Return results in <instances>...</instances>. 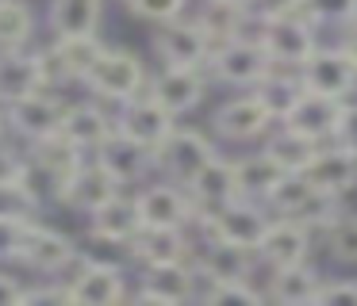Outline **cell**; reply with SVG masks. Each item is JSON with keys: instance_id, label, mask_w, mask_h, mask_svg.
I'll list each match as a JSON object with an SVG mask.
<instances>
[{"instance_id": "obj_1", "label": "cell", "mask_w": 357, "mask_h": 306, "mask_svg": "<svg viewBox=\"0 0 357 306\" xmlns=\"http://www.w3.org/2000/svg\"><path fill=\"white\" fill-rule=\"evenodd\" d=\"M211 76L219 84H231V88H254L261 84L265 76L277 69V61L269 58V50L261 46V38H250V35H238L231 42H219L215 54L208 61Z\"/></svg>"}, {"instance_id": "obj_2", "label": "cell", "mask_w": 357, "mask_h": 306, "mask_svg": "<svg viewBox=\"0 0 357 306\" xmlns=\"http://www.w3.org/2000/svg\"><path fill=\"white\" fill-rule=\"evenodd\" d=\"M85 88L93 92L96 99H108V104H127L139 92L150 88L146 81V65L135 50H123V46H108L104 58L96 61V69L85 76Z\"/></svg>"}, {"instance_id": "obj_3", "label": "cell", "mask_w": 357, "mask_h": 306, "mask_svg": "<svg viewBox=\"0 0 357 306\" xmlns=\"http://www.w3.org/2000/svg\"><path fill=\"white\" fill-rule=\"evenodd\" d=\"M269 222H273L269 203L238 195V199H231L227 207H219L211 218H204L200 234L204 237H219V241H231V245H242V249L257 252V245H261Z\"/></svg>"}, {"instance_id": "obj_4", "label": "cell", "mask_w": 357, "mask_h": 306, "mask_svg": "<svg viewBox=\"0 0 357 306\" xmlns=\"http://www.w3.org/2000/svg\"><path fill=\"white\" fill-rule=\"evenodd\" d=\"M116 130H119V134H127L131 142L146 145V150L158 157V150L165 145V138L177 130V115H173L169 107H165L162 99H158L154 92L146 88V92H139L135 99L119 104Z\"/></svg>"}, {"instance_id": "obj_5", "label": "cell", "mask_w": 357, "mask_h": 306, "mask_svg": "<svg viewBox=\"0 0 357 306\" xmlns=\"http://www.w3.org/2000/svg\"><path fill=\"white\" fill-rule=\"evenodd\" d=\"M257 38H261V46L269 50V58L277 61L280 69H303L307 58L319 50L315 23L303 12L284 15V19H265L261 31H257Z\"/></svg>"}, {"instance_id": "obj_6", "label": "cell", "mask_w": 357, "mask_h": 306, "mask_svg": "<svg viewBox=\"0 0 357 306\" xmlns=\"http://www.w3.org/2000/svg\"><path fill=\"white\" fill-rule=\"evenodd\" d=\"M77 260H81V245L73 241L70 234H62V230H54V226H43V222H35V226L27 230L24 245H20V252H16V264L31 268V272H39V275H50V280L70 272Z\"/></svg>"}, {"instance_id": "obj_7", "label": "cell", "mask_w": 357, "mask_h": 306, "mask_svg": "<svg viewBox=\"0 0 357 306\" xmlns=\"http://www.w3.org/2000/svg\"><path fill=\"white\" fill-rule=\"evenodd\" d=\"M215 157H219V150L208 134H200V130H192V127H177L165 138L162 150H158V168H162L165 180H177L188 188Z\"/></svg>"}, {"instance_id": "obj_8", "label": "cell", "mask_w": 357, "mask_h": 306, "mask_svg": "<svg viewBox=\"0 0 357 306\" xmlns=\"http://www.w3.org/2000/svg\"><path fill=\"white\" fill-rule=\"evenodd\" d=\"M154 54L162 58V65L208 69L211 54H215V42L200 27V19H173L154 31Z\"/></svg>"}, {"instance_id": "obj_9", "label": "cell", "mask_w": 357, "mask_h": 306, "mask_svg": "<svg viewBox=\"0 0 357 306\" xmlns=\"http://www.w3.org/2000/svg\"><path fill=\"white\" fill-rule=\"evenodd\" d=\"M54 69H50V50H0V104H16L24 96L50 88Z\"/></svg>"}, {"instance_id": "obj_10", "label": "cell", "mask_w": 357, "mask_h": 306, "mask_svg": "<svg viewBox=\"0 0 357 306\" xmlns=\"http://www.w3.org/2000/svg\"><path fill=\"white\" fill-rule=\"evenodd\" d=\"M139 211L146 226H165V230H188L200 226V211H196V199L185 184L177 180H162L142 188L139 195Z\"/></svg>"}, {"instance_id": "obj_11", "label": "cell", "mask_w": 357, "mask_h": 306, "mask_svg": "<svg viewBox=\"0 0 357 306\" xmlns=\"http://www.w3.org/2000/svg\"><path fill=\"white\" fill-rule=\"evenodd\" d=\"M303 88L323 92V96L349 99L357 92V61L346 46H319L307 58V65L300 69Z\"/></svg>"}, {"instance_id": "obj_12", "label": "cell", "mask_w": 357, "mask_h": 306, "mask_svg": "<svg viewBox=\"0 0 357 306\" xmlns=\"http://www.w3.org/2000/svg\"><path fill=\"white\" fill-rule=\"evenodd\" d=\"M66 115H70V104L58 99L50 88H43L35 96H24L16 104H8V127L20 138H27V142H43L50 134H62Z\"/></svg>"}, {"instance_id": "obj_13", "label": "cell", "mask_w": 357, "mask_h": 306, "mask_svg": "<svg viewBox=\"0 0 357 306\" xmlns=\"http://www.w3.org/2000/svg\"><path fill=\"white\" fill-rule=\"evenodd\" d=\"M135 298L158 306H177L196 298V264L188 260H169V264H146L139 275V291Z\"/></svg>"}, {"instance_id": "obj_14", "label": "cell", "mask_w": 357, "mask_h": 306, "mask_svg": "<svg viewBox=\"0 0 357 306\" xmlns=\"http://www.w3.org/2000/svg\"><path fill=\"white\" fill-rule=\"evenodd\" d=\"M273 122H277V119H273V111L254 96V92L227 99V104L211 115L215 134L227 138V142H257V138H265L273 130Z\"/></svg>"}, {"instance_id": "obj_15", "label": "cell", "mask_w": 357, "mask_h": 306, "mask_svg": "<svg viewBox=\"0 0 357 306\" xmlns=\"http://www.w3.org/2000/svg\"><path fill=\"white\" fill-rule=\"evenodd\" d=\"M342 111H346V99L338 96H323V92H303L300 104L280 119V127H292L300 134L315 138V142H334L338 134V122H342Z\"/></svg>"}, {"instance_id": "obj_16", "label": "cell", "mask_w": 357, "mask_h": 306, "mask_svg": "<svg viewBox=\"0 0 357 306\" xmlns=\"http://www.w3.org/2000/svg\"><path fill=\"white\" fill-rule=\"evenodd\" d=\"M119 191H123V184H119L116 176L93 157V161H85L70 180H66V188H62L58 199H62L66 207H73V211H81V214H96L108 199H116Z\"/></svg>"}, {"instance_id": "obj_17", "label": "cell", "mask_w": 357, "mask_h": 306, "mask_svg": "<svg viewBox=\"0 0 357 306\" xmlns=\"http://www.w3.org/2000/svg\"><path fill=\"white\" fill-rule=\"evenodd\" d=\"M311 257V230L300 218H277L269 222L261 245H257V260L269 268H288V264H303Z\"/></svg>"}, {"instance_id": "obj_18", "label": "cell", "mask_w": 357, "mask_h": 306, "mask_svg": "<svg viewBox=\"0 0 357 306\" xmlns=\"http://www.w3.org/2000/svg\"><path fill=\"white\" fill-rule=\"evenodd\" d=\"M50 50V69H54V81H81L96 69V61L104 58L108 46L100 42V35H54Z\"/></svg>"}, {"instance_id": "obj_19", "label": "cell", "mask_w": 357, "mask_h": 306, "mask_svg": "<svg viewBox=\"0 0 357 306\" xmlns=\"http://www.w3.org/2000/svg\"><path fill=\"white\" fill-rule=\"evenodd\" d=\"M70 298L81 303V306H116V303H123L127 298L123 268L81 260L77 275H70Z\"/></svg>"}, {"instance_id": "obj_20", "label": "cell", "mask_w": 357, "mask_h": 306, "mask_svg": "<svg viewBox=\"0 0 357 306\" xmlns=\"http://www.w3.org/2000/svg\"><path fill=\"white\" fill-rule=\"evenodd\" d=\"M254 260L257 252L242 249V245L204 237V249L196 257V295H200V283H211V280H250Z\"/></svg>"}, {"instance_id": "obj_21", "label": "cell", "mask_w": 357, "mask_h": 306, "mask_svg": "<svg viewBox=\"0 0 357 306\" xmlns=\"http://www.w3.org/2000/svg\"><path fill=\"white\" fill-rule=\"evenodd\" d=\"M150 92L169 107L173 115H188L204 104L208 96V81L204 69H177V65H162V73L150 81Z\"/></svg>"}, {"instance_id": "obj_22", "label": "cell", "mask_w": 357, "mask_h": 306, "mask_svg": "<svg viewBox=\"0 0 357 306\" xmlns=\"http://www.w3.org/2000/svg\"><path fill=\"white\" fill-rule=\"evenodd\" d=\"M188 191H192V199H196V211H200V226H204V218H211V214H215L219 207H227L231 199H238V195H242V188H238V168H234V161L215 157L200 176H196L192 184H188Z\"/></svg>"}, {"instance_id": "obj_23", "label": "cell", "mask_w": 357, "mask_h": 306, "mask_svg": "<svg viewBox=\"0 0 357 306\" xmlns=\"http://www.w3.org/2000/svg\"><path fill=\"white\" fill-rule=\"evenodd\" d=\"M307 180L315 184L323 195L342 199L346 191L357 188V153L342 150L338 142L323 145V150H319V157L311 161V168H307Z\"/></svg>"}, {"instance_id": "obj_24", "label": "cell", "mask_w": 357, "mask_h": 306, "mask_svg": "<svg viewBox=\"0 0 357 306\" xmlns=\"http://www.w3.org/2000/svg\"><path fill=\"white\" fill-rule=\"evenodd\" d=\"M93 157L100 161V165L108 168V172L116 176L119 184H139L142 176L150 172V168H158V157H154V153H150L146 145L131 142L127 134H119V130L93 153Z\"/></svg>"}, {"instance_id": "obj_25", "label": "cell", "mask_w": 357, "mask_h": 306, "mask_svg": "<svg viewBox=\"0 0 357 306\" xmlns=\"http://www.w3.org/2000/svg\"><path fill=\"white\" fill-rule=\"evenodd\" d=\"M323 275L303 260V264H288V268H273L265 298L280 306H303V303H319V291H323Z\"/></svg>"}, {"instance_id": "obj_26", "label": "cell", "mask_w": 357, "mask_h": 306, "mask_svg": "<svg viewBox=\"0 0 357 306\" xmlns=\"http://www.w3.org/2000/svg\"><path fill=\"white\" fill-rule=\"evenodd\" d=\"M62 134L70 138L77 150L96 153L112 134H116V115H108L104 107H96V104H70V115H66Z\"/></svg>"}, {"instance_id": "obj_27", "label": "cell", "mask_w": 357, "mask_h": 306, "mask_svg": "<svg viewBox=\"0 0 357 306\" xmlns=\"http://www.w3.org/2000/svg\"><path fill=\"white\" fill-rule=\"evenodd\" d=\"M93 218V234H100V237H112V241H123V245H131L135 237L142 234V211H139V199H127L123 191H119L116 199H108V203L100 207L96 214H89Z\"/></svg>"}, {"instance_id": "obj_28", "label": "cell", "mask_w": 357, "mask_h": 306, "mask_svg": "<svg viewBox=\"0 0 357 306\" xmlns=\"http://www.w3.org/2000/svg\"><path fill=\"white\" fill-rule=\"evenodd\" d=\"M192 245H188L185 230H165V226H142V234L131 241V257L146 264H169V260H188Z\"/></svg>"}, {"instance_id": "obj_29", "label": "cell", "mask_w": 357, "mask_h": 306, "mask_svg": "<svg viewBox=\"0 0 357 306\" xmlns=\"http://www.w3.org/2000/svg\"><path fill=\"white\" fill-rule=\"evenodd\" d=\"M31 161H35V165H43L50 176H54L58 195H62L66 180H70V176L85 165L89 153L77 150V145H73L66 134H50V138H43V142H31Z\"/></svg>"}, {"instance_id": "obj_30", "label": "cell", "mask_w": 357, "mask_h": 306, "mask_svg": "<svg viewBox=\"0 0 357 306\" xmlns=\"http://www.w3.org/2000/svg\"><path fill=\"white\" fill-rule=\"evenodd\" d=\"M234 168H238V188H242V195H246V199H261V203L273 195V188H277V184L288 176V168L280 165V161L273 157L269 150L250 153V157L234 161Z\"/></svg>"}, {"instance_id": "obj_31", "label": "cell", "mask_w": 357, "mask_h": 306, "mask_svg": "<svg viewBox=\"0 0 357 306\" xmlns=\"http://www.w3.org/2000/svg\"><path fill=\"white\" fill-rule=\"evenodd\" d=\"M47 19L54 35H96L104 19V0H50Z\"/></svg>"}, {"instance_id": "obj_32", "label": "cell", "mask_w": 357, "mask_h": 306, "mask_svg": "<svg viewBox=\"0 0 357 306\" xmlns=\"http://www.w3.org/2000/svg\"><path fill=\"white\" fill-rule=\"evenodd\" d=\"M250 92H254V96H257V99H261V104L273 111V119L280 122V119H284V115L292 111L296 104H300V96H303L307 88H303L300 69H280V65H277V69H273V73L261 81V84H254Z\"/></svg>"}, {"instance_id": "obj_33", "label": "cell", "mask_w": 357, "mask_h": 306, "mask_svg": "<svg viewBox=\"0 0 357 306\" xmlns=\"http://www.w3.org/2000/svg\"><path fill=\"white\" fill-rule=\"evenodd\" d=\"M200 27L211 35V42H231V38L242 35V27H246V19H254V12H250V4H234V0H204L200 8Z\"/></svg>"}, {"instance_id": "obj_34", "label": "cell", "mask_w": 357, "mask_h": 306, "mask_svg": "<svg viewBox=\"0 0 357 306\" xmlns=\"http://www.w3.org/2000/svg\"><path fill=\"white\" fill-rule=\"evenodd\" d=\"M323 145L326 142H315V138L300 134V130H292V127H280L277 134L265 142V150H269L273 157L288 168V172H307L311 161L319 157V150H323Z\"/></svg>"}, {"instance_id": "obj_35", "label": "cell", "mask_w": 357, "mask_h": 306, "mask_svg": "<svg viewBox=\"0 0 357 306\" xmlns=\"http://www.w3.org/2000/svg\"><path fill=\"white\" fill-rule=\"evenodd\" d=\"M315 195H323V191L315 188V184L307 180V172H288L284 180L273 188V195L265 199L269 203V211L273 214H284V218H300L303 211L311 207V199Z\"/></svg>"}, {"instance_id": "obj_36", "label": "cell", "mask_w": 357, "mask_h": 306, "mask_svg": "<svg viewBox=\"0 0 357 306\" xmlns=\"http://www.w3.org/2000/svg\"><path fill=\"white\" fill-rule=\"evenodd\" d=\"M35 35V12L24 0H0V50H24Z\"/></svg>"}, {"instance_id": "obj_37", "label": "cell", "mask_w": 357, "mask_h": 306, "mask_svg": "<svg viewBox=\"0 0 357 306\" xmlns=\"http://www.w3.org/2000/svg\"><path fill=\"white\" fill-rule=\"evenodd\" d=\"M12 195H16L27 211H39V207L50 203V199H58V184H54V176H50L43 165L27 161L24 176H20V184H16V191H12Z\"/></svg>"}, {"instance_id": "obj_38", "label": "cell", "mask_w": 357, "mask_h": 306, "mask_svg": "<svg viewBox=\"0 0 357 306\" xmlns=\"http://www.w3.org/2000/svg\"><path fill=\"white\" fill-rule=\"evenodd\" d=\"M31 226H35V218H31L27 207L0 211V264H4V260L16 264V252H20V245H24V237H27V230H31Z\"/></svg>"}, {"instance_id": "obj_39", "label": "cell", "mask_w": 357, "mask_h": 306, "mask_svg": "<svg viewBox=\"0 0 357 306\" xmlns=\"http://www.w3.org/2000/svg\"><path fill=\"white\" fill-rule=\"evenodd\" d=\"M196 298H204V303H246V306H257V303H265V291H257L250 280H211V283L200 287Z\"/></svg>"}, {"instance_id": "obj_40", "label": "cell", "mask_w": 357, "mask_h": 306, "mask_svg": "<svg viewBox=\"0 0 357 306\" xmlns=\"http://www.w3.org/2000/svg\"><path fill=\"white\" fill-rule=\"evenodd\" d=\"M326 249L342 264H357V214L342 211L338 218L326 226Z\"/></svg>"}, {"instance_id": "obj_41", "label": "cell", "mask_w": 357, "mask_h": 306, "mask_svg": "<svg viewBox=\"0 0 357 306\" xmlns=\"http://www.w3.org/2000/svg\"><path fill=\"white\" fill-rule=\"evenodd\" d=\"M303 15L315 27H349L357 23V0H303Z\"/></svg>"}, {"instance_id": "obj_42", "label": "cell", "mask_w": 357, "mask_h": 306, "mask_svg": "<svg viewBox=\"0 0 357 306\" xmlns=\"http://www.w3.org/2000/svg\"><path fill=\"white\" fill-rule=\"evenodd\" d=\"M185 8H188V0H127V12L146 19V23H158V27L181 19Z\"/></svg>"}, {"instance_id": "obj_43", "label": "cell", "mask_w": 357, "mask_h": 306, "mask_svg": "<svg viewBox=\"0 0 357 306\" xmlns=\"http://www.w3.org/2000/svg\"><path fill=\"white\" fill-rule=\"evenodd\" d=\"M24 165H27L24 153L0 142V191H16L20 176H24Z\"/></svg>"}, {"instance_id": "obj_44", "label": "cell", "mask_w": 357, "mask_h": 306, "mask_svg": "<svg viewBox=\"0 0 357 306\" xmlns=\"http://www.w3.org/2000/svg\"><path fill=\"white\" fill-rule=\"evenodd\" d=\"M323 306H357V280H326L319 291Z\"/></svg>"}, {"instance_id": "obj_45", "label": "cell", "mask_w": 357, "mask_h": 306, "mask_svg": "<svg viewBox=\"0 0 357 306\" xmlns=\"http://www.w3.org/2000/svg\"><path fill=\"white\" fill-rule=\"evenodd\" d=\"M250 12H254L257 23H265V19H284V15L303 12V0H250Z\"/></svg>"}, {"instance_id": "obj_46", "label": "cell", "mask_w": 357, "mask_h": 306, "mask_svg": "<svg viewBox=\"0 0 357 306\" xmlns=\"http://www.w3.org/2000/svg\"><path fill=\"white\" fill-rule=\"evenodd\" d=\"M24 303H73L70 298V280L66 283H39L24 291Z\"/></svg>"}, {"instance_id": "obj_47", "label": "cell", "mask_w": 357, "mask_h": 306, "mask_svg": "<svg viewBox=\"0 0 357 306\" xmlns=\"http://www.w3.org/2000/svg\"><path fill=\"white\" fill-rule=\"evenodd\" d=\"M334 142H338L342 150L357 153V104H349V99H346V111H342V122H338Z\"/></svg>"}, {"instance_id": "obj_48", "label": "cell", "mask_w": 357, "mask_h": 306, "mask_svg": "<svg viewBox=\"0 0 357 306\" xmlns=\"http://www.w3.org/2000/svg\"><path fill=\"white\" fill-rule=\"evenodd\" d=\"M24 283L16 280L12 272H0V306H12V303H24Z\"/></svg>"}, {"instance_id": "obj_49", "label": "cell", "mask_w": 357, "mask_h": 306, "mask_svg": "<svg viewBox=\"0 0 357 306\" xmlns=\"http://www.w3.org/2000/svg\"><path fill=\"white\" fill-rule=\"evenodd\" d=\"M342 46H346V50L354 54V61H357V23H349V27H346V38H342Z\"/></svg>"}, {"instance_id": "obj_50", "label": "cell", "mask_w": 357, "mask_h": 306, "mask_svg": "<svg viewBox=\"0 0 357 306\" xmlns=\"http://www.w3.org/2000/svg\"><path fill=\"white\" fill-rule=\"evenodd\" d=\"M4 130H8V111H0V142H4Z\"/></svg>"}, {"instance_id": "obj_51", "label": "cell", "mask_w": 357, "mask_h": 306, "mask_svg": "<svg viewBox=\"0 0 357 306\" xmlns=\"http://www.w3.org/2000/svg\"><path fill=\"white\" fill-rule=\"evenodd\" d=\"M234 4H250V0H234Z\"/></svg>"}]
</instances>
